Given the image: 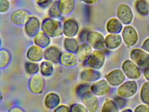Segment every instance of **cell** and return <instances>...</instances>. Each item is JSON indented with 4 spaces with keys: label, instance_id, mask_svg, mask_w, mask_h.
Returning a JSON list of instances; mask_svg holds the SVG:
<instances>
[{
    "label": "cell",
    "instance_id": "obj_1",
    "mask_svg": "<svg viewBox=\"0 0 149 112\" xmlns=\"http://www.w3.org/2000/svg\"><path fill=\"white\" fill-rule=\"evenodd\" d=\"M41 30L50 38H58L62 36L63 24L56 18H47L42 22Z\"/></svg>",
    "mask_w": 149,
    "mask_h": 112
},
{
    "label": "cell",
    "instance_id": "obj_2",
    "mask_svg": "<svg viewBox=\"0 0 149 112\" xmlns=\"http://www.w3.org/2000/svg\"><path fill=\"white\" fill-rule=\"evenodd\" d=\"M41 24L37 17L31 15L24 25L25 33L28 36L33 37L41 30Z\"/></svg>",
    "mask_w": 149,
    "mask_h": 112
},
{
    "label": "cell",
    "instance_id": "obj_3",
    "mask_svg": "<svg viewBox=\"0 0 149 112\" xmlns=\"http://www.w3.org/2000/svg\"><path fill=\"white\" fill-rule=\"evenodd\" d=\"M30 12L24 9H18L14 10L10 15V20L13 24L23 26L31 16Z\"/></svg>",
    "mask_w": 149,
    "mask_h": 112
},
{
    "label": "cell",
    "instance_id": "obj_4",
    "mask_svg": "<svg viewBox=\"0 0 149 112\" xmlns=\"http://www.w3.org/2000/svg\"><path fill=\"white\" fill-rule=\"evenodd\" d=\"M87 43L96 50H99L104 48L105 45V38L98 32L91 31L87 36Z\"/></svg>",
    "mask_w": 149,
    "mask_h": 112
},
{
    "label": "cell",
    "instance_id": "obj_5",
    "mask_svg": "<svg viewBox=\"0 0 149 112\" xmlns=\"http://www.w3.org/2000/svg\"><path fill=\"white\" fill-rule=\"evenodd\" d=\"M117 16L121 22L128 24L130 23L133 19V13L129 5L123 4L118 8Z\"/></svg>",
    "mask_w": 149,
    "mask_h": 112
},
{
    "label": "cell",
    "instance_id": "obj_6",
    "mask_svg": "<svg viewBox=\"0 0 149 112\" xmlns=\"http://www.w3.org/2000/svg\"><path fill=\"white\" fill-rule=\"evenodd\" d=\"M79 29L78 22L74 18H68L63 22V35L66 37H74L78 34Z\"/></svg>",
    "mask_w": 149,
    "mask_h": 112
},
{
    "label": "cell",
    "instance_id": "obj_7",
    "mask_svg": "<svg viewBox=\"0 0 149 112\" xmlns=\"http://www.w3.org/2000/svg\"><path fill=\"white\" fill-rule=\"evenodd\" d=\"M122 35L124 42L127 46H133L137 42L138 39L137 32L131 25H127L123 28Z\"/></svg>",
    "mask_w": 149,
    "mask_h": 112
},
{
    "label": "cell",
    "instance_id": "obj_8",
    "mask_svg": "<svg viewBox=\"0 0 149 112\" xmlns=\"http://www.w3.org/2000/svg\"><path fill=\"white\" fill-rule=\"evenodd\" d=\"M44 48L34 44L31 46L26 52L27 58L29 61L34 62H40L44 57Z\"/></svg>",
    "mask_w": 149,
    "mask_h": 112
},
{
    "label": "cell",
    "instance_id": "obj_9",
    "mask_svg": "<svg viewBox=\"0 0 149 112\" xmlns=\"http://www.w3.org/2000/svg\"><path fill=\"white\" fill-rule=\"evenodd\" d=\"M104 61V53L99 50L93 51L87 60V64L94 69H99L102 67Z\"/></svg>",
    "mask_w": 149,
    "mask_h": 112
},
{
    "label": "cell",
    "instance_id": "obj_10",
    "mask_svg": "<svg viewBox=\"0 0 149 112\" xmlns=\"http://www.w3.org/2000/svg\"><path fill=\"white\" fill-rule=\"evenodd\" d=\"M62 52L61 50L55 46H50L46 48L44 51V59L54 64L60 63Z\"/></svg>",
    "mask_w": 149,
    "mask_h": 112
},
{
    "label": "cell",
    "instance_id": "obj_11",
    "mask_svg": "<svg viewBox=\"0 0 149 112\" xmlns=\"http://www.w3.org/2000/svg\"><path fill=\"white\" fill-rule=\"evenodd\" d=\"M44 87V79L40 74L33 75L29 80V89L34 93H41L43 92Z\"/></svg>",
    "mask_w": 149,
    "mask_h": 112
},
{
    "label": "cell",
    "instance_id": "obj_12",
    "mask_svg": "<svg viewBox=\"0 0 149 112\" xmlns=\"http://www.w3.org/2000/svg\"><path fill=\"white\" fill-rule=\"evenodd\" d=\"M131 57L138 64L146 66L149 64V55L142 50L135 49L132 51Z\"/></svg>",
    "mask_w": 149,
    "mask_h": 112
},
{
    "label": "cell",
    "instance_id": "obj_13",
    "mask_svg": "<svg viewBox=\"0 0 149 112\" xmlns=\"http://www.w3.org/2000/svg\"><path fill=\"white\" fill-rule=\"evenodd\" d=\"M92 48L88 43H82L80 44L76 53L78 61L83 62L87 60L92 53Z\"/></svg>",
    "mask_w": 149,
    "mask_h": 112
},
{
    "label": "cell",
    "instance_id": "obj_14",
    "mask_svg": "<svg viewBox=\"0 0 149 112\" xmlns=\"http://www.w3.org/2000/svg\"><path fill=\"white\" fill-rule=\"evenodd\" d=\"M78 62V59L76 54L65 51L62 53L60 63L64 66L72 67L77 65Z\"/></svg>",
    "mask_w": 149,
    "mask_h": 112
},
{
    "label": "cell",
    "instance_id": "obj_15",
    "mask_svg": "<svg viewBox=\"0 0 149 112\" xmlns=\"http://www.w3.org/2000/svg\"><path fill=\"white\" fill-rule=\"evenodd\" d=\"M84 105L88 110L91 112H95L98 107V101L96 97L90 92L82 97Z\"/></svg>",
    "mask_w": 149,
    "mask_h": 112
},
{
    "label": "cell",
    "instance_id": "obj_16",
    "mask_svg": "<svg viewBox=\"0 0 149 112\" xmlns=\"http://www.w3.org/2000/svg\"><path fill=\"white\" fill-rule=\"evenodd\" d=\"M34 43L42 48H46L49 46L51 42V39L42 30H40L35 36L33 37Z\"/></svg>",
    "mask_w": 149,
    "mask_h": 112
},
{
    "label": "cell",
    "instance_id": "obj_17",
    "mask_svg": "<svg viewBox=\"0 0 149 112\" xmlns=\"http://www.w3.org/2000/svg\"><path fill=\"white\" fill-rule=\"evenodd\" d=\"M76 6V0H59V6L62 14L69 15L74 11Z\"/></svg>",
    "mask_w": 149,
    "mask_h": 112
},
{
    "label": "cell",
    "instance_id": "obj_18",
    "mask_svg": "<svg viewBox=\"0 0 149 112\" xmlns=\"http://www.w3.org/2000/svg\"><path fill=\"white\" fill-rule=\"evenodd\" d=\"M122 37L116 33H111L105 38V45L109 49H115L118 47L122 43Z\"/></svg>",
    "mask_w": 149,
    "mask_h": 112
},
{
    "label": "cell",
    "instance_id": "obj_19",
    "mask_svg": "<svg viewBox=\"0 0 149 112\" xmlns=\"http://www.w3.org/2000/svg\"><path fill=\"white\" fill-rule=\"evenodd\" d=\"M63 45L66 51L76 54L80 45L74 37H66L63 40Z\"/></svg>",
    "mask_w": 149,
    "mask_h": 112
},
{
    "label": "cell",
    "instance_id": "obj_20",
    "mask_svg": "<svg viewBox=\"0 0 149 112\" xmlns=\"http://www.w3.org/2000/svg\"><path fill=\"white\" fill-rule=\"evenodd\" d=\"M123 27L122 22L115 18L110 19L106 24L107 30L111 33H119L123 29Z\"/></svg>",
    "mask_w": 149,
    "mask_h": 112
},
{
    "label": "cell",
    "instance_id": "obj_21",
    "mask_svg": "<svg viewBox=\"0 0 149 112\" xmlns=\"http://www.w3.org/2000/svg\"><path fill=\"white\" fill-rule=\"evenodd\" d=\"M99 73L92 69L84 70L80 74V78L82 80L86 81H94L99 78Z\"/></svg>",
    "mask_w": 149,
    "mask_h": 112
},
{
    "label": "cell",
    "instance_id": "obj_22",
    "mask_svg": "<svg viewBox=\"0 0 149 112\" xmlns=\"http://www.w3.org/2000/svg\"><path fill=\"white\" fill-rule=\"evenodd\" d=\"M60 97L55 93H49L46 96L45 99V104L47 108H53L55 107L60 103Z\"/></svg>",
    "mask_w": 149,
    "mask_h": 112
},
{
    "label": "cell",
    "instance_id": "obj_23",
    "mask_svg": "<svg viewBox=\"0 0 149 112\" xmlns=\"http://www.w3.org/2000/svg\"><path fill=\"white\" fill-rule=\"evenodd\" d=\"M135 8L138 13L142 15H147L149 13V4L146 0H137Z\"/></svg>",
    "mask_w": 149,
    "mask_h": 112
},
{
    "label": "cell",
    "instance_id": "obj_24",
    "mask_svg": "<svg viewBox=\"0 0 149 112\" xmlns=\"http://www.w3.org/2000/svg\"><path fill=\"white\" fill-rule=\"evenodd\" d=\"M12 56L10 52L6 49L0 50V67L1 68L6 67L11 61Z\"/></svg>",
    "mask_w": 149,
    "mask_h": 112
},
{
    "label": "cell",
    "instance_id": "obj_25",
    "mask_svg": "<svg viewBox=\"0 0 149 112\" xmlns=\"http://www.w3.org/2000/svg\"><path fill=\"white\" fill-rule=\"evenodd\" d=\"M48 14L49 18L58 19L62 15L59 6V1L53 2L49 8Z\"/></svg>",
    "mask_w": 149,
    "mask_h": 112
},
{
    "label": "cell",
    "instance_id": "obj_26",
    "mask_svg": "<svg viewBox=\"0 0 149 112\" xmlns=\"http://www.w3.org/2000/svg\"><path fill=\"white\" fill-rule=\"evenodd\" d=\"M40 68L41 73L44 76H47L51 75L54 71L53 63L46 60L41 63Z\"/></svg>",
    "mask_w": 149,
    "mask_h": 112
},
{
    "label": "cell",
    "instance_id": "obj_27",
    "mask_svg": "<svg viewBox=\"0 0 149 112\" xmlns=\"http://www.w3.org/2000/svg\"><path fill=\"white\" fill-rule=\"evenodd\" d=\"M25 69L28 74H35L39 71L40 67L39 64L36 62L29 61L25 63Z\"/></svg>",
    "mask_w": 149,
    "mask_h": 112
},
{
    "label": "cell",
    "instance_id": "obj_28",
    "mask_svg": "<svg viewBox=\"0 0 149 112\" xmlns=\"http://www.w3.org/2000/svg\"><path fill=\"white\" fill-rule=\"evenodd\" d=\"M104 82L100 81L94 84L91 87V90L94 93L97 95H101L104 93Z\"/></svg>",
    "mask_w": 149,
    "mask_h": 112
},
{
    "label": "cell",
    "instance_id": "obj_29",
    "mask_svg": "<svg viewBox=\"0 0 149 112\" xmlns=\"http://www.w3.org/2000/svg\"><path fill=\"white\" fill-rule=\"evenodd\" d=\"M90 86L86 84H81L77 87L76 92L77 95L83 97L90 92Z\"/></svg>",
    "mask_w": 149,
    "mask_h": 112
},
{
    "label": "cell",
    "instance_id": "obj_30",
    "mask_svg": "<svg viewBox=\"0 0 149 112\" xmlns=\"http://www.w3.org/2000/svg\"><path fill=\"white\" fill-rule=\"evenodd\" d=\"M11 6L9 0H0V13L6 14L9 11Z\"/></svg>",
    "mask_w": 149,
    "mask_h": 112
},
{
    "label": "cell",
    "instance_id": "obj_31",
    "mask_svg": "<svg viewBox=\"0 0 149 112\" xmlns=\"http://www.w3.org/2000/svg\"><path fill=\"white\" fill-rule=\"evenodd\" d=\"M70 112H88L85 106L79 103H75L70 107Z\"/></svg>",
    "mask_w": 149,
    "mask_h": 112
},
{
    "label": "cell",
    "instance_id": "obj_32",
    "mask_svg": "<svg viewBox=\"0 0 149 112\" xmlns=\"http://www.w3.org/2000/svg\"><path fill=\"white\" fill-rule=\"evenodd\" d=\"M36 4L42 8H47L51 5L53 0H33Z\"/></svg>",
    "mask_w": 149,
    "mask_h": 112
},
{
    "label": "cell",
    "instance_id": "obj_33",
    "mask_svg": "<svg viewBox=\"0 0 149 112\" xmlns=\"http://www.w3.org/2000/svg\"><path fill=\"white\" fill-rule=\"evenodd\" d=\"M89 31L84 29L80 32L79 35V38L82 43H87V36Z\"/></svg>",
    "mask_w": 149,
    "mask_h": 112
},
{
    "label": "cell",
    "instance_id": "obj_34",
    "mask_svg": "<svg viewBox=\"0 0 149 112\" xmlns=\"http://www.w3.org/2000/svg\"><path fill=\"white\" fill-rule=\"evenodd\" d=\"M54 112H70V109L68 106L62 105L57 107Z\"/></svg>",
    "mask_w": 149,
    "mask_h": 112
},
{
    "label": "cell",
    "instance_id": "obj_35",
    "mask_svg": "<svg viewBox=\"0 0 149 112\" xmlns=\"http://www.w3.org/2000/svg\"><path fill=\"white\" fill-rule=\"evenodd\" d=\"M101 0H80L81 2L88 5H93L96 4L100 2Z\"/></svg>",
    "mask_w": 149,
    "mask_h": 112
},
{
    "label": "cell",
    "instance_id": "obj_36",
    "mask_svg": "<svg viewBox=\"0 0 149 112\" xmlns=\"http://www.w3.org/2000/svg\"><path fill=\"white\" fill-rule=\"evenodd\" d=\"M9 112H25L24 110H23L21 108L19 107H13L10 108L9 110Z\"/></svg>",
    "mask_w": 149,
    "mask_h": 112
},
{
    "label": "cell",
    "instance_id": "obj_37",
    "mask_svg": "<svg viewBox=\"0 0 149 112\" xmlns=\"http://www.w3.org/2000/svg\"><path fill=\"white\" fill-rule=\"evenodd\" d=\"M143 47L146 50L149 51V38H146L144 42L143 43Z\"/></svg>",
    "mask_w": 149,
    "mask_h": 112
},
{
    "label": "cell",
    "instance_id": "obj_38",
    "mask_svg": "<svg viewBox=\"0 0 149 112\" xmlns=\"http://www.w3.org/2000/svg\"><path fill=\"white\" fill-rule=\"evenodd\" d=\"M54 1H59V0H54Z\"/></svg>",
    "mask_w": 149,
    "mask_h": 112
},
{
    "label": "cell",
    "instance_id": "obj_39",
    "mask_svg": "<svg viewBox=\"0 0 149 112\" xmlns=\"http://www.w3.org/2000/svg\"><path fill=\"white\" fill-rule=\"evenodd\" d=\"M9 1H12V0H9Z\"/></svg>",
    "mask_w": 149,
    "mask_h": 112
}]
</instances>
